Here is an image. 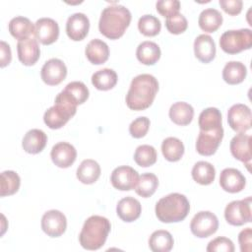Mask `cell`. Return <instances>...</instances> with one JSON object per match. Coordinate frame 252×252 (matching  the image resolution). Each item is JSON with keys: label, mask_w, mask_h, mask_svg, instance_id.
<instances>
[{"label": "cell", "mask_w": 252, "mask_h": 252, "mask_svg": "<svg viewBox=\"0 0 252 252\" xmlns=\"http://www.w3.org/2000/svg\"><path fill=\"white\" fill-rule=\"evenodd\" d=\"M158 91V82L151 74L136 76L126 94V104L132 110H144L150 107Z\"/></svg>", "instance_id": "cell-1"}, {"label": "cell", "mask_w": 252, "mask_h": 252, "mask_svg": "<svg viewBox=\"0 0 252 252\" xmlns=\"http://www.w3.org/2000/svg\"><path fill=\"white\" fill-rule=\"evenodd\" d=\"M131 18V12L125 6L119 4L107 6L100 14L99 32L109 39H117L124 34Z\"/></svg>", "instance_id": "cell-2"}, {"label": "cell", "mask_w": 252, "mask_h": 252, "mask_svg": "<svg viewBox=\"0 0 252 252\" xmlns=\"http://www.w3.org/2000/svg\"><path fill=\"white\" fill-rule=\"evenodd\" d=\"M111 224L110 221L101 216H91L88 218L79 234V241L87 250H97L101 248L108 236Z\"/></svg>", "instance_id": "cell-3"}, {"label": "cell", "mask_w": 252, "mask_h": 252, "mask_svg": "<svg viewBox=\"0 0 252 252\" xmlns=\"http://www.w3.org/2000/svg\"><path fill=\"white\" fill-rule=\"evenodd\" d=\"M155 211L157 218L161 222H178L187 217L190 204L183 194L170 193L158 201Z\"/></svg>", "instance_id": "cell-4"}, {"label": "cell", "mask_w": 252, "mask_h": 252, "mask_svg": "<svg viewBox=\"0 0 252 252\" xmlns=\"http://www.w3.org/2000/svg\"><path fill=\"white\" fill-rule=\"evenodd\" d=\"M77 105H79L77 100L68 92L63 90L56 95L54 105L44 112V123L50 129L63 127L76 114Z\"/></svg>", "instance_id": "cell-5"}, {"label": "cell", "mask_w": 252, "mask_h": 252, "mask_svg": "<svg viewBox=\"0 0 252 252\" xmlns=\"http://www.w3.org/2000/svg\"><path fill=\"white\" fill-rule=\"evenodd\" d=\"M220 48L228 54H236L252 46V32L250 29L229 30L220 37Z\"/></svg>", "instance_id": "cell-6"}, {"label": "cell", "mask_w": 252, "mask_h": 252, "mask_svg": "<svg viewBox=\"0 0 252 252\" xmlns=\"http://www.w3.org/2000/svg\"><path fill=\"white\" fill-rule=\"evenodd\" d=\"M225 220L235 226L251 221V197L228 203L224 209Z\"/></svg>", "instance_id": "cell-7"}, {"label": "cell", "mask_w": 252, "mask_h": 252, "mask_svg": "<svg viewBox=\"0 0 252 252\" xmlns=\"http://www.w3.org/2000/svg\"><path fill=\"white\" fill-rule=\"evenodd\" d=\"M219 228V220L217 216L210 211H201L197 213L190 222L191 232L199 237L206 238L214 234Z\"/></svg>", "instance_id": "cell-8"}, {"label": "cell", "mask_w": 252, "mask_h": 252, "mask_svg": "<svg viewBox=\"0 0 252 252\" xmlns=\"http://www.w3.org/2000/svg\"><path fill=\"white\" fill-rule=\"evenodd\" d=\"M252 114L246 104L236 103L229 107L227 111V122L232 130L244 133L251 128Z\"/></svg>", "instance_id": "cell-9"}, {"label": "cell", "mask_w": 252, "mask_h": 252, "mask_svg": "<svg viewBox=\"0 0 252 252\" xmlns=\"http://www.w3.org/2000/svg\"><path fill=\"white\" fill-rule=\"evenodd\" d=\"M139 180L138 172L131 166L120 165L113 169L110 175V181L115 189L129 191L135 189Z\"/></svg>", "instance_id": "cell-10"}, {"label": "cell", "mask_w": 252, "mask_h": 252, "mask_svg": "<svg viewBox=\"0 0 252 252\" xmlns=\"http://www.w3.org/2000/svg\"><path fill=\"white\" fill-rule=\"evenodd\" d=\"M67 227V220L58 210H49L41 218V228L50 237L61 236Z\"/></svg>", "instance_id": "cell-11"}, {"label": "cell", "mask_w": 252, "mask_h": 252, "mask_svg": "<svg viewBox=\"0 0 252 252\" xmlns=\"http://www.w3.org/2000/svg\"><path fill=\"white\" fill-rule=\"evenodd\" d=\"M40 76L46 85L56 86L66 78L67 67L62 60L51 58L43 64L40 70Z\"/></svg>", "instance_id": "cell-12"}, {"label": "cell", "mask_w": 252, "mask_h": 252, "mask_svg": "<svg viewBox=\"0 0 252 252\" xmlns=\"http://www.w3.org/2000/svg\"><path fill=\"white\" fill-rule=\"evenodd\" d=\"M223 137V128L215 131H200L197 141L196 150L198 154L202 156H212L214 155Z\"/></svg>", "instance_id": "cell-13"}, {"label": "cell", "mask_w": 252, "mask_h": 252, "mask_svg": "<svg viewBox=\"0 0 252 252\" xmlns=\"http://www.w3.org/2000/svg\"><path fill=\"white\" fill-rule=\"evenodd\" d=\"M34 36L42 44L55 42L59 36V26L51 18H40L34 24Z\"/></svg>", "instance_id": "cell-14"}, {"label": "cell", "mask_w": 252, "mask_h": 252, "mask_svg": "<svg viewBox=\"0 0 252 252\" xmlns=\"http://www.w3.org/2000/svg\"><path fill=\"white\" fill-rule=\"evenodd\" d=\"M229 149L233 158L243 162L246 165L247 169L250 170L251 136L244 133H238L231 139Z\"/></svg>", "instance_id": "cell-15"}, {"label": "cell", "mask_w": 252, "mask_h": 252, "mask_svg": "<svg viewBox=\"0 0 252 252\" xmlns=\"http://www.w3.org/2000/svg\"><path fill=\"white\" fill-rule=\"evenodd\" d=\"M53 163L61 168L71 166L77 158V151L73 145L67 142H59L55 144L50 152Z\"/></svg>", "instance_id": "cell-16"}, {"label": "cell", "mask_w": 252, "mask_h": 252, "mask_svg": "<svg viewBox=\"0 0 252 252\" xmlns=\"http://www.w3.org/2000/svg\"><path fill=\"white\" fill-rule=\"evenodd\" d=\"M89 29L90 21L84 13H74L67 19L66 32L72 40H83L87 36Z\"/></svg>", "instance_id": "cell-17"}, {"label": "cell", "mask_w": 252, "mask_h": 252, "mask_svg": "<svg viewBox=\"0 0 252 252\" xmlns=\"http://www.w3.org/2000/svg\"><path fill=\"white\" fill-rule=\"evenodd\" d=\"M246 179L244 175L236 168H224L220 175V187L228 193H238L245 187Z\"/></svg>", "instance_id": "cell-18"}, {"label": "cell", "mask_w": 252, "mask_h": 252, "mask_svg": "<svg viewBox=\"0 0 252 252\" xmlns=\"http://www.w3.org/2000/svg\"><path fill=\"white\" fill-rule=\"evenodd\" d=\"M17 52L19 60L26 66H32L40 56V49L36 38L29 37L19 40L17 43Z\"/></svg>", "instance_id": "cell-19"}, {"label": "cell", "mask_w": 252, "mask_h": 252, "mask_svg": "<svg viewBox=\"0 0 252 252\" xmlns=\"http://www.w3.org/2000/svg\"><path fill=\"white\" fill-rule=\"evenodd\" d=\"M194 53L199 61L203 63L211 62L216 56L214 39L205 33L198 35L194 40Z\"/></svg>", "instance_id": "cell-20"}, {"label": "cell", "mask_w": 252, "mask_h": 252, "mask_svg": "<svg viewBox=\"0 0 252 252\" xmlns=\"http://www.w3.org/2000/svg\"><path fill=\"white\" fill-rule=\"evenodd\" d=\"M142 212V206L141 203L131 197V196H127L123 199H121L117 206H116V213L117 216L126 222H131L136 220Z\"/></svg>", "instance_id": "cell-21"}, {"label": "cell", "mask_w": 252, "mask_h": 252, "mask_svg": "<svg viewBox=\"0 0 252 252\" xmlns=\"http://www.w3.org/2000/svg\"><path fill=\"white\" fill-rule=\"evenodd\" d=\"M47 136L40 129H32L28 131L22 141V147L25 152L35 155L40 153L46 146Z\"/></svg>", "instance_id": "cell-22"}, {"label": "cell", "mask_w": 252, "mask_h": 252, "mask_svg": "<svg viewBox=\"0 0 252 252\" xmlns=\"http://www.w3.org/2000/svg\"><path fill=\"white\" fill-rule=\"evenodd\" d=\"M85 54L92 64H103L109 57L108 45L99 38L92 39L86 46Z\"/></svg>", "instance_id": "cell-23"}, {"label": "cell", "mask_w": 252, "mask_h": 252, "mask_svg": "<svg viewBox=\"0 0 252 252\" xmlns=\"http://www.w3.org/2000/svg\"><path fill=\"white\" fill-rule=\"evenodd\" d=\"M170 120L180 126L188 125L194 116V109L191 104L184 101L174 102L168 112Z\"/></svg>", "instance_id": "cell-24"}, {"label": "cell", "mask_w": 252, "mask_h": 252, "mask_svg": "<svg viewBox=\"0 0 252 252\" xmlns=\"http://www.w3.org/2000/svg\"><path fill=\"white\" fill-rule=\"evenodd\" d=\"M8 29L13 37L22 40L29 38L32 33H34V26L30 19L17 16L13 18L8 25Z\"/></svg>", "instance_id": "cell-25"}, {"label": "cell", "mask_w": 252, "mask_h": 252, "mask_svg": "<svg viewBox=\"0 0 252 252\" xmlns=\"http://www.w3.org/2000/svg\"><path fill=\"white\" fill-rule=\"evenodd\" d=\"M200 131H215L222 128L221 126V113L217 107H208L204 109L198 119Z\"/></svg>", "instance_id": "cell-26"}, {"label": "cell", "mask_w": 252, "mask_h": 252, "mask_svg": "<svg viewBox=\"0 0 252 252\" xmlns=\"http://www.w3.org/2000/svg\"><path fill=\"white\" fill-rule=\"evenodd\" d=\"M76 175L82 183L93 184L100 176V166L94 159H84L78 166Z\"/></svg>", "instance_id": "cell-27"}, {"label": "cell", "mask_w": 252, "mask_h": 252, "mask_svg": "<svg viewBox=\"0 0 252 252\" xmlns=\"http://www.w3.org/2000/svg\"><path fill=\"white\" fill-rule=\"evenodd\" d=\"M136 56L142 64L154 65L160 58V48L156 42L146 40L138 45Z\"/></svg>", "instance_id": "cell-28"}, {"label": "cell", "mask_w": 252, "mask_h": 252, "mask_svg": "<svg viewBox=\"0 0 252 252\" xmlns=\"http://www.w3.org/2000/svg\"><path fill=\"white\" fill-rule=\"evenodd\" d=\"M198 24L202 31L206 32H214L221 26L222 15L217 9L207 8L200 13Z\"/></svg>", "instance_id": "cell-29"}, {"label": "cell", "mask_w": 252, "mask_h": 252, "mask_svg": "<svg viewBox=\"0 0 252 252\" xmlns=\"http://www.w3.org/2000/svg\"><path fill=\"white\" fill-rule=\"evenodd\" d=\"M247 75L246 66L239 61H229L222 69V79L229 85L240 84Z\"/></svg>", "instance_id": "cell-30"}, {"label": "cell", "mask_w": 252, "mask_h": 252, "mask_svg": "<svg viewBox=\"0 0 252 252\" xmlns=\"http://www.w3.org/2000/svg\"><path fill=\"white\" fill-rule=\"evenodd\" d=\"M173 244L172 235L163 229L154 231L149 238V247L154 252H168L172 249Z\"/></svg>", "instance_id": "cell-31"}, {"label": "cell", "mask_w": 252, "mask_h": 252, "mask_svg": "<svg viewBox=\"0 0 252 252\" xmlns=\"http://www.w3.org/2000/svg\"><path fill=\"white\" fill-rule=\"evenodd\" d=\"M194 181L201 185L211 184L216 177V169L214 165L208 161H197L191 171Z\"/></svg>", "instance_id": "cell-32"}, {"label": "cell", "mask_w": 252, "mask_h": 252, "mask_svg": "<svg viewBox=\"0 0 252 252\" xmlns=\"http://www.w3.org/2000/svg\"><path fill=\"white\" fill-rule=\"evenodd\" d=\"M117 74L110 68H103L92 76V84L99 91L111 90L117 83Z\"/></svg>", "instance_id": "cell-33"}, {"label": "cell", "mask_w": 252, "mask_h": 252, "mask_svg": "<svg viewBox=\"0 0 252 252\" xmlns=\"http://www.w3.org/2000/svg\"><path fill=\"white\" fill-rule=\"evenodd\" d=\"M161 153L166 160L177 161L184 154V145L178 138L167 137L161 143Z\"/></svg>", "instance_id": "cell-34"}, {"label": "cell", "mask_w": 252, "mask_h": 252, "mask_svg": "<svg viewBox=\"0 0 252 252\" xmlns=\"http://www.w3.org/2000/svg\"><path fill=\"white\" fill-rule=\"evenodd\" d=\"M0 196H10L15 194L21 185L19 174L13 170H5L0 175Z\"/></svg>", "instance_id": "cell-35"}, {"label": "cell", "mask_w": 252, "mask_h": 252, "mask_svg": "<svg viewBox=\"0 0 252 252\" xmlns=\"http://www.w3.org/2000/svg\"><path fill=\"white\" fill-rule=\"evenodd\" d=\"M158 186V179L157 175L151 172H146L139 176V180L135 187V191L139 196L143 198H149L156 192Z\"/></svg>", "instance_id": "cell-36"}, {"label": "cell", "mask_w": 252, "mask_h": 252, "mask_svg": "<svg viewBox=\"0 0 252 252\" xmlns=\"http://www.w3.org/2000/svg\"><path fill=\"white\" fill-rule=\"evenodd\" d=\"M157 158L158 154L156 149L150 145H141L137 147L134 153L135 162L142 167H148L155 164Z\"/></svg>", "instance_id": "cell-37"}, {"label": "cell", "mask_w": 252, "mask_h": 252, "mask_svg": "<svg viewBox=\"0 0 252 252\" xmlns=\"http://www.w3.org/2000/svg\"><path fill=\"white\" fill-rule=\"evenodd\" d=\"M140 32L146 36H155L159 33L161 29L160 21L154 15H144L138 21Z\"/></svg>", "instance_id": "cell-38"}, {"label": "cell", "mask_w": 252, "mask_h": 252, "mask_svg": "<svg viewBox=\"0 0 252 252\" xmlns=\"http://www.w3.org/2000/svg\"><path fill=\"white\" fill-rule=\"evenodd\" d=\"M165 27L170 33L179 34L186 31L188 27V22L182 14L177 13L166 18Z\"/></svg>", "instance_id": "cell-39"}, {"label": "cell", "mask_w": 252, "mask_h": 252, "mask_svg": "<svg viewBox=\"0 0 252 252\" xmlns=\"http://www.w3.org/2000/svg\"><path fill=\"white\" fill-rule=\"evenodd\" d=\"M65 91H67L77 100L78 104L84 103L89 97V89L83 82L74 81L66 85Z\"/></svg>", "instance_id": "cell-40"}, {"label": "cell", "mask_w": 252, "mask_h": 252, "mask_svg": "<svg viewBox=\"0 0 252 252\" xmlns=\"http://www.w3.org/2000/svg\"><path fill=\"white\" fill-rule=\"evenodd\" d=\"M150 128V119L146 116H140L133 120L129 125V133L136 139L146 136Z\"/></svg>", "instance_id": "cell-41"}, {"label": "cell", "mask_w": 252, "mask_h": 252, "mask_svg": "<svg viewBox=\"0 0 252 252\" xmlns=\"http://www.w3.org/2000/svg\"><path fill=\"white\" fill-rule=\"evenodd\" d=\"M206 250L208 252H233L234 245L230 239L219 236L209 242Z\"/></svg>", "instance_id": "cell-42"}, {"label": "cell", "mask_w": 252, "mask_h": 252, "mask_svg": "<svg viewBox=\"0 0 252 252\" xmlns=\"http://www.w3.org/2000/svg\"><path fill=\"white\" fill-rule=\"evenodd\" d=\"M157 11L163 17H170L179 13L180 2L178 0H160L156 3Z\"/></svg>", "instance_id": "cell-43"}, {"label": "cell", "mask_w": 252, "mask_h": 252, "mask_svg": "<svg viewBox=\"0 0 252 252\" xmlns=\"http://www.w3.org/2000/svg\"><path fill=\"white\" fill-rule=\"evenodd\" d=\"M220 6L221 9L228 15L235 16L238 15L243 6V2L241 0H220Z\"/></svg>", "instance_id": "cell-44"}, {"label": "cell", "mask_w": 252, "mask_h": 252, "mask_svg": "<svg viewBox=\"0 0 252 252\" xmlns=\"http://www.w3.org/2000/svg\"><path fill=\"white\" fill-rule=\"evenodd\" d=\"M251 240H252V229L246 227L242 229L238 234V242L241 252H251Z\"/></svg>", "instance_id": "cell-45"}, {"label": "cell", "mask_w": 252, "mask_h": 252, "mask_svg": "<svg viewBox=\"0 0 252 252\" xmlns=\"http://www.w3.org/2000/svg\"><path fill=\"white\" fill-rule=\"evenodd\" d=\"M0 50H1V56H0V66L3 68L10 64L12 59V53L10 45L5 42L4 40H1L0 42Z\"/></svg>", "instance_id": "cell-46"}]
</instances>
